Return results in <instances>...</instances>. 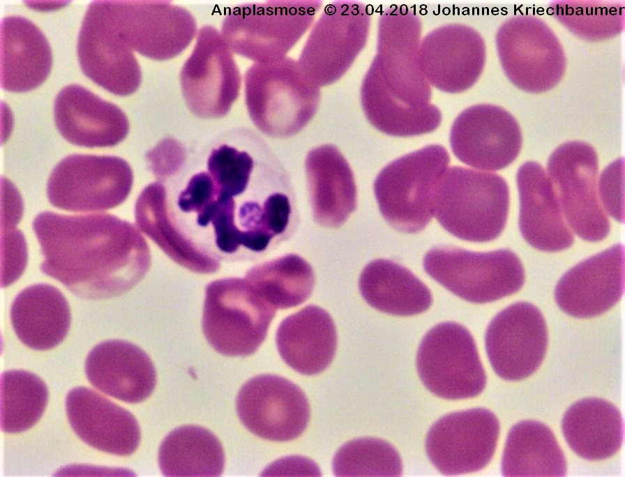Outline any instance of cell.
Masks as SVG:
<instances>
[{
	"mask_svg": "<svg viewBox=\"0 0 625 477\" xmlns=\"http://www.w3.org/2000/svg\"><path fill=\"white\" fill-rule=\"evenodd\" d=\"M165 217L198 254L220 264L264 252L292 213L285 176L272 160L223 143L204 165L162 183Z\"/></svg>",
	"mask_w": 625,
	"mask_h": 477,
	"instance_id": "1",
	"label": "cell"
},
{
	"mask_svg": "<svg viewBox=\"0 0 625 477\" xmlns=\"http://www.w3.org/2000/svg\"><path fill=\"white\" fill-rule=\"evenodd\" d=\"M32 228L41 271L86 299L119 296L146 275L149 245L130 222L109 213L66 215L43 211Z\"/></svg>",
	"mask_w": 625,
	"mask_h": 477,
	"instance_id": "2",
	"label": "cell"
},
{
	"mask_svg": "<svg viewBox=\"0 0 625 477\" xmlns=\"http://www.w3.org/2000/svg\"><path fill=\"white\" fill-rule=\"evenodd\" d=\"M421 35L419 17L405 5H393L379 17L377 54L363 80L361 100L370 123L386 135H420L442 121L418 63Z\"/></svg>",
	"mask_w": 625,
	"mask_h": 477,
	"instance_id": "3",
	"label": "cell"
},
{
	"mask_svg": "<svg viewBox=\"0 0 625 477\" xmlns=\"http://www.w3.org/2000/svg\"><path fill=\"white\" fill-rule=\"evenodd\" d=\"M509 205V187L502 177L453 166L446 169L437 186L434 215L453 236L487 242L504 230Z\"/></svg>",
	"mask_w": 625,
	"mask_h": 477,
	"instance_id": "4",
	"label": "cell"
},
{
	"mask_svg": "<svg viewBox=\"0 0 625 477\" xmlns=\"http://www.w3.org/2000/svg\"><path fill=\"white\" fill-rule=\"evenodd\" d=\"M246 103L256 127L266 135L284 138L303 129L315 115L319 86L289 57L255 63L245 75Z\"/></svg>",
	"mask_w": 625,
	"mask_h": 477,
	"instance_id": "5",
	"label": "cell"
},
{
	"mask_svg": "<svg viewBox=\"0 0 625 477\" xmlns=\"http://www.w3.org/2000/svg\"><path fill=\"white\" fill-rule=\"evenodd\" d=\"M449 162L444 146L430 144L384 167L374 191L386 221L405 233L423 230L434 215L436 190Z\"/></svg>",
	"mask_w": 625,
	"mask_h": 477,
	"instance_id": "6",
	"label": "cell"
},
{
	"mask_svg": "<svg viewBox=\"0 0 625 477\" xmlns=\"http://www.w3.org/2000/svg\"><path fill=\"white\" fill-rule=\"evenodd\" d=\"M321 5L312 0L244 3L228 12L221 36L232 51L255 63L278 60L309 29Z\"/></svg>",
	"mask_w": 625,
	"mask_h": 477,
	"instance_id": "7",
	"label": "cell"
},
{
	"mask_svg": "<svg viewBox=\"0 0 625 477\" xmlns=\"http://www.w3.org/2000/svg\"><path fill=\"white\" fill-rule=\"evenodd\" d=\"M276 309L246 279L227 278L205 289L202 329L210 345L228 356H246L264 342Z\"/></svg>",
	"mask_w": 625,
	"mask_h": 477,
	"instance_id": "8",
	"label": "cell"
},
{
	"mask_svg": "<svg viewBox=\"0 0 625 477\" xmlns=\"http://www.w3.org/2000/svg\"><path fill=\"white\" fill-rule=\"evenodd\" d=\"M426 272L453 294L474 303H485L517 292L525 281L518 256L509 249L476 252L437 246L423 258Z\"/></svg>",
	"mask_w": 625,
	"mask_h": 477,
	"instance_id": "9",
	"label": "cell"
},
{
	"mask_svg": "<svg viewBox=\"0 0 625 477\" xmlns=\"http://www.w3.org/2000/svg\"><path fill=\"white\" fill-rule=\"evenodd\" d=\"M133 180L130 166L121 158L70 154L51 171L47 197L52 206L63 210L101 211L123 203Z\"/></svg>",
	"mask_w": 625,
	"mask_h": 477,
	"instance_id": "10",
	"label": "cell"
},
{
	"mask_svg": "<svg viewBox=\"0 0 625 477\" xmlns=\"http://www.w3.org/2000/svg\"><path fill=\"white\" fill-rule=\"evenodd\" d=\"M502 67L518 89L539 93L554 88L566 66L563 47L542 20L517 15L505 21L496 34Z\"/></svg>",
	"mask_w": 625,
	"mask_h": 477,
	"instance_id": "11",
	"label": "cell"
},
{
	"mask_svg": "<svg viewBox=\"0 0 625 477\" xmlns=\"http://www.w3.org/2000/svg\"><path fill=\"white\" fill-rule=\"evenodd\" d=\"M416 367L426 387L444 399L473 397L485 386L475 341L458 323H440L426 334L418 349Z\"/></svg>",
	"mask_w": 625,
	"mask_h": 477,
	"instance_id": "12",
	"label": "cell"
},
{
	"mask_svg": "<svg viewBox=\"0 0 625 477\" xmlns=\"http://www.w3.org/2000/svg\"><path fill=\"white\" fill-rule=\"evenodd\" d=\"M370 10L356 1L328 5L312 28L298 61L318 86L338 80L366 45Z\"/></svg>",
	"mask_w": 625,
	"mask_h": 477,
	"instance_id": "13",
	"label": "cell"
},
{
	"mask_svg": "<svg viewBox=\"0 0 625 477\" xmlns=\"http://www.w3.org/2000/svg\"><path fill=\"white\" fill-rule=\"evenodd\" d=\"M598 167L594 149L580 141L559 146L548 163L566 221L579 237L591 242L604 239L610 229L597 195Z\"/></svg>",
	"mask_w": 625,
	"mask_h": 477,
	"instance_id": "14",
	"label": "cell"
},
{
	"mask_svg": "<svg viewBox=\"0 0 625 477\" xmlns=\"http://www.w3.org/2000/svg\"><path fill=\"white\" fill-rule=\"evenodd\" d=\"M180 80L187 106L195 116L217 119L228 113L239 96L241 79L232 50L217 29H199Z\"/></svg>",
	"mask_w": 625,
	"mask_h": 477,
	"instance_id": "15",
	"label": "cell"
},
{
	"mask_svg": "<svg viewBox=\"0 0 625 477\" xmlns=\"http://www.w3.org/2000/svg\"><path fill=\"white\" fill-rule=\"evenodd\" d=\"M115 28L132 50L155 60L182 52L196 33V22L185 8L169 1L109 0Z\"/></svg>",
	"mask_w": 625,
	"mask_h": 477,
	"instance_id": "16",
	"label": "cell"
},
{
	"mask_svg": "<svg viewBox=\"0 0 625 477\" xmlns=\"http://www.w3.org/2000/svg\"><path fill=\"white\" fill-rule=\"evenodd\" d=\"M77 52L83 73L109 92L128 96L139 87L140 67L115 28L108 0L93 1L89 5L79 32Z\"/></svg>",
	"mask_w": 625,
	"mask_h": 477,
	"instance_id": "17",
	"label": "cell"
},
{
	"mask_svg": "<svg viewBox=\"0 0 625 477\" xmlns=\"http://www.w3.org/2000/svg\"><path fill=\"white\" fill-rule=\"evenodd\" d=\"M499 423L487 409L475 408L449 414L429 430L426 448L434 466L446 475L478 471L492 458Z\"/></svg>",
	"mask_w": 625,
	"mask_h": 477,
	"instance_id": "18",
	"label": "cell"
},
{
	"mask_svg": "<svg viewBox=\"0 0 625 477\" xmlns=\"http://www.w3.org/2000/svg\"><path fill=\"white\" fill-rule=\"evenodd\" d=\"M548 341L542 313L527 302H517L499 312L490 322L485 335L494 371L509 381L525 379L539 368Z\"/></svg>",
	"mask_w": 625,
	"mask_h": 477,
	"instance_id": "19",
	"label": "cell"
},
{
	"mask_svg": "<svg viewBox=\"0 0 625 477\" xmlns=\"http://www.w3.org/2000/svg\"><path fill=\"white\" fill-rule=\"evenodd\" d=\"M236 410L248 430L276 441L297 438L310 419L308 401L302 390L273 374L258 375L244 384L237 395Z\"/></svg>",
	"mask_w": 625,
	"mask_h": 477,
	"instance_id": "20",
	"label": "cell"
},
{
	"mask_svg": "<svg viewBox=\"0 0 625 477\" xmlns=\"http://www.w3.org/2000/svg\"><path fill=\"white\" fill-rule=\"evenodd\" d=\"M521 130L515 119L504 108L479 104L463 110L450 132L453 153L471 167L497 171L509 165L522 146Z\"/></svg>",
	"mask_w": 625,
	"mask_h": 477,
	"instance_id": "21",
	"label": "cell"
},
{
	"mask_svg": "<svg viewBox=\"0 0 625 477\" xmlns=\"http://www.w3.org/2000/svg\"><path fill=\"white\" fill-rule=\"evenodd\" d=\"M486 58L480 33L465 24L437 27L421 40L419 68L428 83L450 93L472 87L481 76Z\"/></svg>",
	"mask_w": 625,
	"mask_h": 477,
	"instance_id": "22",
	"label": "cell"
},
{
	"mask_svg": "<svg viewBox=\"0 0 625 477\" xmlns=\"http://www.w3.org/2000/svg\"><path fill=\"white\" fill-rule=\"evenodd\" d=\"M624 249L615 245L568 271L558 282L555 301L562 310L578 318L601 315L622 297Z\"/></svg>",
	"mask_w": 625,
	"mask_h": 477,
	"instance_id": "23",
	"label": "cell"
},
{
	"mask_svg": "<svg viewBox=\"0 0 625 477\" xmlns=\"http://www.w3.org/2000/svg\"><path fill=\"white\" fill-rule=\"evenodd\" d=\"M54 120L61 135L68 142L85 147L113 146L129 130L124 112L86 88L66 86L57 93L53 106Z\"/></svg>",
	"mask_w": 625,
	"mask_h": 477,
	"instance_id": "24",
	"label": "cell"
},
{
	"mask_svg": "<svg viewBox=\"0 0 625 477\" xmlns=\"http://www.w3.org/2000/svg\"><path fill=\"white\" fill-rule=\"evenodd\" d=\"M66 410L74 432L94 448L126 456L139 446L140 429L134 416L92 389H71L66 395Z\"/></svg>",
	"mask_w": 625,
	"mask_h": 477,
	"instance_id": "25",
	"label": "cell"
},
{
	"mask_svg": "<svg viewBox=\"0 0 625 477\" xmlns=\"http://www.w3.org/2000/svg\"><path fill=\"white\" fill-rule=\"evenodd\" d=\"M520 209L519 225L525 240L545 252L569 248L573 234L567 225L556 188L537 162L524 163L517 173Z\"/></svg>",
	"mask_w": 625,
	"mask_h": 477,
	"instance_id": "26",
	"label": "cell"
},
{
	"mask_svg": "<svg viewBox=\"0 0 625 477\" xmlns=\"http://www.w3.org/2000/svg\"><path fill=\"white\" fill-rule=\"evenodd\" d=\"M85 372L95 388L128 403L146 399L156 384V372L148 354L121 340H106L95 346L86 357Z\"/></svg>",
	"mask_w": 625,
	"mask_h": 477,
	"instance_id": "27",
	"label": "cell"
},
{
	"mask_svg": "<svg viewBox=\"0 0 625 477\" xmlns=\"http://www.w3.org/2000/svg\"><path fill=\"white\" fill-rule=\"evenodd\" d=\"M310 203L315 220L338 227L356 207V188L352 171L333 145L312 149L306 160Z\"/></svg>",
	"mask_w": 625,
	"mask_h": 477,
	"instance_id": "28",
	"label": "cell"
},
{
	"mask_svg": "<svg viewBox=\"0 0 625 477\" xmlns=\"http://www.w3.org/2000/svg\"><path fill=\"white\" fill-rule=\"evenodd\" d=\"M276 345L283 360L292 369L306 375L316 374L333 358L336 326L326 310L310 305L283 320L276 332Z\"/></svg>",
	"mask_w": 625,
	"mask_h": 477,
	"instance_id": "29",
	"label": "cell"
},
{
	"mask_svg": "<svg viewBox=\"0 0 625 477\" xmlns=\"http://www.w3.org/2000/svg\"><path fill=\"white\" fill-rule=\"evenodd\" d=\"M1 86L13 92L35 89L47 77L52 64L49 43L42 31L20 16L1 22Z\"/></svg>",
	"mask_w": 625,
	"mask_h": 477,
	"instance_id": "30",
	"label": "cell"
},
{
	"mask_svg": "<svg viewBox=\"0 0 625 477\" xmlns=\"http://www.w3.org/2000/svg\"><path fill=\"white\" fill-rule=\"evenodd\" d=\"M14 331L26 346L48 350L66 336L70 325V311L63 294L44 283L29 286L14 298L10 311Z\"/></svg>",
	"mask_w": 625,
	"mask_h": 477,
	"instance_id": "31",
	"label": "cell"
},
{
	"mask_svg": "<svg viewBox=\"0 0 625 477\" xmlns=\"http://www.w3.org/2000/svg\"><path fill=\"white\" fill-rule=\"evenodd\" d=\"M562 428L571 448L588 460L608 458L623 443L622 416L613 404L601 398L588 397L572 404L563 417Z\"/></svg>",
	"mask_w": 625,
	"mask_h": 477,
	"instance_id": "32",
	"label": "cell"
},
{
	"mask_svg": "<svg viewBox=\"0 0 625 477\" xmlns=\"http://www.w3.org/2000/svg\"><path fill=\"white\" fill-rule=\"evenodd\" d=\"M359 290L370 305L393 315L420 314L432 301L429 289L409 270L384 259L373 260L365 266Z\"/></svg>",
	"mask_w": 625,
	"mask_h": 477,
	"instance_id": "33",
	"label": "cell"
},
{
	"mask_svg": "<svg viewBox=\"0 0 625 477\" xmlns=\"http://www.w3.org/2000/svg\"><path fill=\"white\" fill-rule=\"evenodd\" d=\"M504 476H564L566 461L552 430L536 421L510 430L502 460Z\"/></svg>",
	"mask_w": 625,
	"mask_h": 477,
	"instance_id": "34",
	"label": "cell"
},
{
	"mask_svg": "<svg viewBox=\"0 0 625 477\" xmlns=\"http://www.w3.org/2000/svg\"><path fill=\"white\" fill-rule=\"evenodd\" d=\"M158 462L165 476L214 477L223 471L225 454L211 432L197 425H186L164 439Z\"/></svg>",
	"mask_w": 625,
	"mask_h": 477,
	"instance_id": "35",
	"label": "cell"
},
{
	"mask_svg": "<svg viewBox=\"0 0 625 477\" xmlns=\"http://www.w3.org/2000/svg\"><path fill=\"white\" fill-rule=\"evenodd\" d=\"M245 279L274 309H287L303 303L315 284L311 266L297 255H287L250 268Z\"/></svg>",
	"mask_w": 625,
	"mask_h": 477,
	"instance_id": "36",
	"label": "cell"
},
{
	"mask_svg": "<svg viewBox=\"0 0 625 477\" xmlns=\"http://www.w3.org/2000/svg\"><path fill=\"white\" fill-rule=\"evenodd\" d=\"M48 397L47 388L37 375L25 370L5 371L1 377V428L17 433L32 427L40 418Z\"/></svg>",
	"mask_w": 625,
	"mask_h": 477,
	"instance_id": "37",
	"label": "cell"
},
{
	"mask_svg": "<svg viewBox=\"0 0 625 477\" xmlns=\"http://www.w3.org/2000/svg\"><path fill=\"white\" fill-rule=\"evenodd\" d=\"M549 10L571 31L588 40L612 38L624 27V1H554Z\"/></svg>",
	"mask_w": 625,
	"mask_h": 477,
	"instance_id": "38",
	"label": "cell"
},
{
	"mask_svg": "<svg viewBox=\"0 0 625 477\" xmlns=\"http://www.w3.org/2000/svg\"><path fill=\"white\" fill-rule=\"evenodd\" d=\"M333 470L336 476H400L402 464L390 444L366 437L344 444L334 456Z\"/></svg>",
	"mask_w": 625,
	"mask_h": 477,
	"instance_id": "39",
	"label": "cell"
},
{
	"mask_svg": "<svg viewBox=\"0 0 625 477\" xmlns=\"http://www.w3.org/2000/svg\"><path fill=\"white\" fill-rule=\"evenodd\" d=\"M146 157L149 169L161 183L178 173L187 158L185 149L173 139H163Z\"/></svg>",
	"mask_w": 625,
	"mask_h": 477,
	"instance_id": "40",
	"label": "cell"
},
{
	"mask_svg": "<svg viewBox=\"0 0 625 477\" xmlns=\"http://www.w3.org/2000/svg\"><path fill=\"white\" fill-rule=\"evenodd\" d=\"M624 160H617L602 173L600 179V195L602 204L617 220L624 222L622 201Z\"/></svg>",
	"mask_w": 625,
	"mask_h": 477,
	"instance_id": "41",
	"label": "cell"
}]
</instances>
